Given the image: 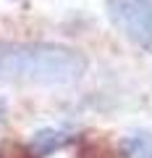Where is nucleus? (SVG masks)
<instances>
[{
	"instance_id": "obj_3",
	"label": "nucleus",
	"mask_w": 152,
	"mask_h": 158,
	"mask_svg": "<svg viewBox=\"0 0 152 158\" xmlns=\"http://www.w3.org/2000/svg\"><path fill=\"white\" fill-rule=\"evenodd\" d=\"M71 142V135L63 129H42L32 137V145H29V156L32 158H47L50 153L60 150Z\"/></svg>"
},
{
	"instance_id": "obj_1",
	"label": "nucleus",
	"mask_w": 152,
	"mask_h": 158,
	"mask_svg": "<svg viewBox=\"0 0 152 158\" xmlns=\"http://www.w3.org/2000/svg\"><path fill=\"white\" fill-rule=\"evenodd\" d=\"M87 71L79 50L53 42H0V79L26 85H71Z\"/></svg>"
},
{
	"instance_id": "obj_4",
	"label": "nucleus",
	"mask_w": 152,
	"mask_h": 158,
	"mask_svg": "<svg viewBox=\"0 0 152 158\" xmlns=\"http://www.w3.org/2000/svg\"><path fill=\"white\" fill-rule=\"evenodd\" d=\"M6 113H8V103H6V98L0 95V124L6 121Z\"/></svg>"
},
{
	"instance_id": "obj_5",
	"label": "nucleus",
	"mask_w": 152,
	"mask_h": 158,
	"mask_svg": "<svg viewBox=\"0 0 152 158\" xmlns=\"http://www.w3.org/2000/svg\"><path fill=\"white\" fill-rule=\"evenodd\" d=\"M150 158H152V156H150Z\"/></svg>"
},
{
	"instance_id": "obj_2",
	"label": "nucleus",
	"mask_w": 152,
	"mask_h": 158,
	"mask_svg": "<svg viewBox=\"0 0 152 158\" xmlns=\"http://www.w3.org/2000/svg\"><path fill=\"white\" fill-rule=\"evenodd\" d=\"M113 24L142 48H152V0H107Z\"/></svg>"
}]
</instances>
